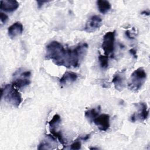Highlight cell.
<instances>
[{
	"label": "cell",
	"instance_id": "6da1fadb",
	"mask_svg": "<svg viewBox=\"0 0 150 150\" xmlns=\"http://www.w3.org/2000/svg\"><path fill=\"white\" fill-rule=\"evenodd\" d=\"M45 57L59 66L70 68L71 49H65L57 41H52L46 46Z\"/></svg>",
	"mask_w": 150,
	"mask_h": 150
},
{
	"label": "cell",
	"instance_id": "7a4b0ae2",
	"mask_svg": "<svg viewBox=\"0 0 150 150\" xmlns=\"http://www.w3.org/2000/svg\"><path fill=\"white\" fill-rule=\"evenodd\" d=\"M1 98L12 105L18 108L22 102V98L19 92L13 84H8L1 89Z\"/></svg>",
	"mask_w": 150,
	"mask_h": 150
},
{
	"label": "cell",
	"instance_id": "3957f363",
	"mask_svg": "<svg viewBox=\"0 0 150 150\" xmlns=\"http://www.w3.org/2000/svg\"><path fill=\"white\" fill-rule=\"evenodd\" d=\"M146 79V73L142 67L134 70L131 75L128 83V88L133 91H138L145 83Z\"/></svg>",
	"mask_w": 150,
	"mask_h": 150
},
{
	"label": "cell",
	"instance_id": "277c9868",
	"mask_svg": "<svg viewBox=\"0 0 150 150\" xmlns=\"http://www.w3.org/2000/svg\"><path fill=\"white\" fill-rule=\"evenodd\" d=\"M31 72L19 69L13 74L12 84L18 88H23L30 83Z\"/></svg>",
	"mask_w": 150,
	"mask_h": 150
},
{
	"label": "cell",
	"instance_id": "5b68a950",
	"mask_svg": "<svg viewBox=\"0 0 150 150\" xmlns=\"http://www.w3.org/2000/svg\"><path fill=\"white\" fill-rule=\"evenodd\" d=\"M115 36V31L114 30L107 32L103 36L101 47L107 56L114 53Z\"/></svg>",
	"mask_w": 150,
	"mask_h": 150
},
{
	"label": "cell",
	"instance_id": "8992f818",
	"mask_svg": "<svg viewBox=\"0 0 150 150\" xmlns=\"http://www.w3.org/2000/svg\"><path fill=\"white\" fill-rule=\"evenodd\" d=\"M135 105L138 107V111L137 113H134L130 117V121L131 122H135L138 120L144 121L148 117V110L146 103H137Z\"/></svg>",
	"mask_w": 150,
	"mask_h": 150
},
{
	"label": "cell",
	"instance_id": "52a82bcc",
	"mask_svg": "<svg viewBox=\"0 0 150 150\" xmlns=\"http://www.w3.org/2000/svg\"><path fill=\"white\" fill-rule=\"evenodd\" d=\"M102 25V19L98 15L91 16L87 21L84 30L87 32H93Z\"/></svg>",
	"mask_w": 150,
	"mask_h": 150
},
{
	"label": "cell",
	"instance_id": "ba28073f",
	"mask_svg": "<svg viewBox=\"0 0 150 150\" xmlns=\"http://www.w3.org/2000/svg\"><path fill=\"white\" fill-rule=\"evenodd\" d=\"M93 122L98 127L99 130L101 131H106L110 126V115L107 114H99L94 120Z\"/></svg>",
	"mask_w": 150,
	"mask_h": 150
},
{
	"label": "cell",
	"instance_id": "9c48e42d",
	"mask_svg": "<svg viewBox=\"0 0 150 150\" xmlns=\"http://www.w3.org/2000/svg\"><path fill=\"white\" fill-rule=\"evenodd\" d=\"M112 83L115 88L118 91H122L125 86V70L117 71L112 78Z\"/></svg>",
	"mask_w": 150,
	"mask_h": 150
},
{
	"label": "cell",
	"instance_id": "30bf717a",
	"mask_svg": "<svg viewBox=\"0 0 150 150\" xmlns=\"http://www.w3.org/2000/svg\"><path fill=\"white\" fill-rule=\"evenodd\" d=\"M23 30L22 24L20 22H16L8 28V34L11 39H14L22 35Z\"/></svg>",
	"mask_w": 150,
	"mask_h": 150
},
{
	"label": "cell",
	"instance_id": "8fae6325",
	"mask_svg": "<svg viewBox=\"0 0 150 150\" xmlns=\"http://www.w3.org/2000/svg\"><path fill=\"white\" fill-rule=\"evenodd\" d=\"M19 3L15 0H5L1 1L0 9L2 11L12 12L16 11L19 7Z\"/></svg>",
	"mask_w": 150,
	"mask_h": 150
},
{
	"label": "cell",
	"instance_id": "7c38bea8",
	"mask_svg": "<svg viewBox=\"0 0 150 150\" xmlns=\"http://www.w3.org/2000/svg\"><path fill=\"white\" fill-rule=\"evenodd\" d=\"M78 74L73 71H66L59 80L61 86H64L68 83H71L77 80Z\"/></svg>",
	"mask_w": 150,
	"mask_h": 150
},
{
	"label": "cell",
	"instance_id": "4fadbf2b",
	"mask_svg": "<svg viewBox=\"0 0 150 150\" xmlns=\"http://www.w3.org/2000/svg\"><path fill=\"white\" fill-rule=\"evenodd\" d=\"M101 111V107L99 105L97 108H91L85 111L84 115L86 118L89 121V122H92L94 119H95L99 114Z\"/></svg>",
	"mask_w": 150,
	"mask_h": 150
},
{
	"label": "cell",
	"instance_id": "5bb4252c",
	"mask_svg": "<svg viewBox=\"0 0 150 150\" xmlns=\"http://www.w3.org/2000/svg\"><path fill=\"white\" fill-rule=\"evenodd\" d=\"M97 5L99 11L105 14L111 9V5L109 1L105 0H98L97 1Z\"/></svg>",
	"mask_w": 150,
	"mask_h": 150
},
{
	"label": "cell",
	"instance_id": "9a60e30c",
	"mask_svg": "<svg viewBox=\"0 0 150 150\" xmlns=\"http://www.w3.org/2000/svg\"><path fill=\"white\" fill-rule=\"evenodd\" d=\"M50 132L53 136H54L59 141V142L63 146H65L66 142L64 139L62 132L60 131H57V128H50Z\"/></svg>",
	"mask_w": 150,
	"mask_h": 150
},
{
	"label": "cell",
	"instance_id": "2e32d148",
	"mask_svg": "<svg viewBox=\"0 0 150 150\" xmlns=\"http://www.w3.org/2000/svg\"><path fill=\"white\" fill-rule=\"evenodd\" d=\"M60 122H61L60 116L59 114H55L54 115H53L51 120L49 122V128H56V127H57Z\"/></svg>",
	"mask_w": 150,
	"mask_h": 150
},
{
	"label": "cell",
	"instance_id": "e0dca14e",
	"mask_svg": "<svg viewBox=\"0 0 150 150\" xmlns=\"http://www.w3.org/2000/svg\"><path fill=\"white\" fill-rule=\"evenodd\" d=\"M100 67L102 69H107L108 66V57L107 56L100 54L98 57Z\"/></svg>",
	"mask_w": 150,
	"mask_h": 150
},
{
	"label": "cell",
	"instance_id": "ac0fdd59",
	"mask_svg": "<svg viewBox=\"0 0 150 150\" xmlns=\"http://www.w3.org/2000/svg\"><path fill=\"white\" fill-rule=\"evenodd\" d=\"M81 146V144L80 141H76L70 145V149H80Z\"/></svg>",
	"mask_w": 150,
	"mask_h": 150
},
{
	"label": "cell",
	"instance_id": "d6986e66",
	"mask_svg": "<svg viewBox=\"0 0 150 150\" xmlns=\"http://www.w3.org/2000/svg\"><path fill=\"white\" fill-rule=\"evenodd\" d=\"M0 19L2 23H5L8 19V16L4 13L1 12L0 13Z\"/></svg>",
	"mask_w": 150,
	"mask_h": 150
},
{
	"label": "cell",
	"instance_id": "ffe728a7",
	"mask_svg": "<svg viewBox=\"0 0 150 150\" xmlns=\"http://www.w3.org/2000/svg\"><path fill=\"white\" fill-rule=\"evenodd\" d=\"M49 1H37V4H38V6L39 8H40L43 5V4L45 3H47Z\"/></svg>",
	"mask_w": 150,
	"mask_h": 150
},
{
	"label": "cell",
	"instance_id": "44dd1931",
	"mask_svg": "<svg viewBox=\"0 0 150 150\" xmlns=\"http://www.w3.org/2000/svg\"><path fill=\"white\" fill-rule=\"evenodd\" d=\"M129 53L135 57V58H137V51L135 49H131L129 50Z\"/></svg>",
	"mask_w": 150,
	"mask_h": 150
},
{
	"label": "cell",
	"instance_id": "7402d4cb",
	"mask_svg": "<svg viewBox=\"0 0 150 150\" xmlns=\"http://www.w3.org/2000/svg\"><path fill=\"white\" fill-rule=\"evenodd\" d=\"M125 35L129 39H134V38L131 35V33H130V32L129 30H127L125 32Z\"/></svg>",
	"mask_w": 150,
	"mask_h": 150
},
{
	"label": "cell",
	"instance_id": "603a6c76",
	"mask_svg": "<svg viewBox=\"0 0 150 150\" xmlns=\"http://www.w3.org/2000/svg\"><path fill=\"white\" fill-rule=\"evenodd\" d=\"M90 136H91V134H87L86 136H84V137H81L80 139L83 141H87V139H88L90 138Z\"/></svg>",
	"mask_w": 150,
	"mask_h": 150
},
{
	"label": "cell",
	"instance_id": "cb8c5ba5",
	"mask_svg": "<svg viewBox=\"0 0 150 150\" xmlns=\"http://www.w3.org/2000/svg\"><path fill=\"white\" fill-rule=\"evenodd\" d=\"M142 15H149V12L148 11H144L141 12Z\"/></svg>",
	"mask_w": 150,
	"mask_h": 150
},
{
	"label": "cell",
	"instance_id": "d4e9b609",
	"mask_svg": "<svg viewBox=\"0 0 150 150\" xmlns=\"http://www.w3.org/2000/svg\"><path fill=\"white\" fill-rule=\"evenodd\" d=\"M90 149H97L98 148H90Z\"/></svg>",
	"mask_w": 150,
	"mask_h": 150
}]
</instances>
